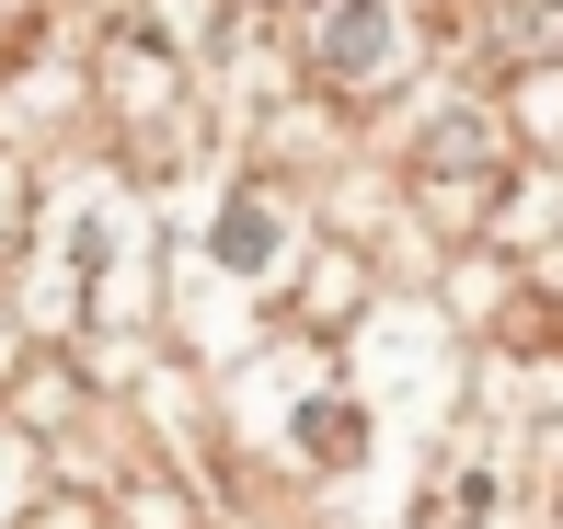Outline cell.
<instances>
[{
    "mask_svg": "<svg viewBox=\"0 0 563 529\" xmlns=\"http://www.w3.org/2000/svg\"><path fill=\"white\" fill-rule=\"evenodd\" d=\"M391 58H402V23H391V0H322V69H334L345 92H368Z\"/></svg>",
    "mask_w": 563,
    "mask_h": 529,
    "instance_id": "6da1fadb",
    "label": "cell"
},
{
    "mask_svg": "<svg viewBox=\"0 0 563 529\" xmlns=\"http://www.w3.org/2000/svg\"><path fill=\"white\" fill-rule=\"evenodd\" d=\"M265 242H276V219H265V208H242V219H230V231H219V254H230V265H253V254H265Z\"/></svg>",
    "mask_w": 563,
    "mask_h": 529,
    "instance_id": "277c9868",
    "label": "cell"
},
{
    "mask_svg": "<svg viewBox=\"0 0 563 529\" xmlns=\"http://www.w3.org/2000/svg\"><path fill=\"white\" fill-rule=\"evenodd\" d=\"M483 518H495V472H460V484H438V495H426V529H483Z\"/></svg>",
    "mask_w": 563,
    "mask_h": 529,
    "instance_id": "3957f363",
    "label": "cell"
},
{
    "mask_svg": "<svg viewBox=\"0 0 563 529\" xmlns=\"http://www.w3.org/2000/svg\"><path fill=\"white\" fill-rule=\"evenodd\" d=\"M460 46H483V58H541L552 23H541V0H460Z\"/></svg>",
    "mask_w": 563,
    "mask_h": 529,
    "instance_id": "7a4b0ae2",
    "label": "cell"
}]
</instances>
